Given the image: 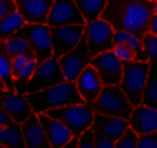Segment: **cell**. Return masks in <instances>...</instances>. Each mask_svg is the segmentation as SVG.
I'll return each instance as SVG.
<instances>
[{"label": "cell", "instance_id": "1", "mask_svg": "<svg viewBox=\"0 0 157 148\" xmlns=\"http://www.w3.org/2000/svg\"><path fill=\"white\" fill-rule=\"evenodd\" d=\"M154 15V2L150 0H108L102 18L115 29L132 31L143 37L148 31V22Z\"/></svg>", "mask_w": 157, "mask_h": 148}, {"label": "cell", "instance_id": "2", "mask_svg": "<svg viewBox=\"0 0 157 148\" xmlns=\"http://www.w3.org/2000/svg\"><path fill=\"white\" fill-rule=\"evenodd\" d=\"M28 99H29L31 108L35 113H44V111H49L53 108L84 103L82 95L77 90V84L71 80H66V79H62V80H59L53 86H48L44 90L28 93Z\"/></svg>", "mask_w": 157, "mask_h": 148}, {"label": "cell", "instance_id": "3", "mask_svg": "<svg viewBox=\"0 0 157 148\" xmlns=\"http://www.w3.org/2000/svg\"><path fill=\"white\" fill-rule=\"evenodd\" d=\"M91 108H93L95 113H106V115H115V117L128 119L132 115L133 104L124 95L121 84H104L99 97L91 104Z\"/></svg>", "mask_w": 157, "mask_h": 148}, {"label": "cell", "instance_id": "4", "mask_svg": "<svg viewBox=\"0 0 157 148\" xmlns=\"http://www.w3.org/2000/svg\"><path fill=\"white\" fill-rule=\"evenodd\" d=\"M148 70H150L148 60H132V62L124 64L122 79L119 84L133 106L143 103V92H144V86L148 80Z\"/></svg>", "mask_w": 157, "mask_h": 148}, {"label": "cell", "instance_id": "5", "mask_svg": "<svg viewBox=\"0 0 157 148\" xmlns=\"http://www.w3.org/2000/svg\"><path fill=\"white\" fill-rule=\"evenodd\" d=\"M49 113L51 117L62 121L73 135H80L84 130L91 128V123H93V117H95V111L90 104L86 103H78V104H68V106H60V108H53V110L46 111Z\"/></svg>", "mask_w": 157, "mask_h": 148}, {"label": "cell", "instance_id": "6", "mask_svg": "<svg viewBox=\"0 0 157 148\" xmlns=\"http://www.w3.org/2000/svg\"><path fill=\"white\" fill-rule=\"evenodd\" d=\"M62 79H64V77H62V70H60L59 57H57V55H51V57L46 59V60H39V66H37L33 77H31L28 82L17 86L15 90L28 95V93L44 90V88H48V86H53L55 82H59V80H62Z\"/></svg>", "mask_w": 157, "mask_h": 148}, {"label": "cell", "instance_id": "7", "mask_svg": "<svg viewBox=\"0 0 157 148\" xmlns=\"http://www.w3.org/2000/svg\"><path fill=\"white\" fill-rule=\"evenodd\" d=\"M18 35L26 38L37 57V60H46L53 55V40H51V28L48 24H31L26 22Z\"/></svg>", "mask_w": 157, "mask_h": 148}, {"label": "cell", "instance_id": "8", "mask_svg": "<svg viewBox=\"0 0 157 148\" xmlns=\"http://www.w3.org/2000/svg\"><path fill=\"white\" fill-rule=\"evenodd\" d=\"M91 57L93 55H91V51L88 48V42H86V37H84L75 49H71V51H68V53H64V55L59 57L62 77L66 80L75 82L78 75L91 64Z\"/></svg>", "mask_w": 157, "mask_h": 148}, {"label": "cell", "instance_id": "9", "mask_svg": "<svg viewBox=\"0 0 157 148\" xmlns=\"http://www.w3.org/2000/svg\"><path fill=\"white\" fill-rule=\"evenodd\" d=\"M113 31H115V28L102 17L86 24L84 37H86V42H88V48H90L91 55H97L101 51H106V49L113 48Z\"/></svg>", "mask_w": 157, "mask_h": 148}, {"label": "cell", "instance_id": "10", "mask_svg": "<svg viewBox=\"0 0 157 148\" xmlns=\"http://www.w3.org/2000/svg\"><path fill=\"white\" fill-rule=\"evenodd\" d=\"M51 28V26H49ZM86 24H70V26H53L51 40H53V55L60 57L71 49H75L84 38Z\"/></svg>", "mask_w": 157, "mask_h": 148}, {"label": "cell", "instance_id": "11", "mask_svg": "<svg viewBox=\"0 0 157 148\" xmlns=\"http://www.w3.org/2000/svg\"><path fill=\"white\" fill-rule=\"evenodd\" d=\"M91 66L97 70L104 84H119L124 72V62L113 53V49L101 51L91 57Z\"/></svg>", "mask_w": 157, "mask_h": 148}, {"label": "cell", "instance_id": "12", "mask_svg": "<svg viewBox=\"0 0 157 148\" xmlns=\"http://www.w3.org/2000/svg\"><path fill=\"white\" fill-rule=\"evenodd\" d=\"M70 24H86L75 0H53L48 26H70Z\"/></svg>", "mask_w": 157, "mask_h": 148}, {"label": "cell", "instance_id": "13", "mask_svg": "<svg viewBox=\"0 0 157 148\" xmlns=\"http://www.w3.org/2000/svg\"><path fill=\"white\" fill-rule=\"evenodd\" d=\"M0 104L9 113V117L15 123H18V124H22L29 115L35 113L33 108H31V103H29L28 95L20 93L17 90H4V93L0 97Z\"/></svg>", "mask_w": 157, "mask_h": 148}, {"label": "cell", "instance_id": "14", "mask_svg": "<svg viewBox=\"0 0 157 148\" xmlns=\"http://www.w3.org/2000/svg\"><path fill=\"white\" fill-rule=\"evenodd\" d=\"M44 126V132H46V137H48V143L49 146H55V148H60V146H66L70 143V139L73 137L71 130L59 119L51 117L49 113H37Z\"/></svg>", "mask_w": 157, "mask_h": 148}, {"label": "cell", "instance_id": "15", "mask_svg": "<svg viewBox=\"0 0 157 148\" xmlns=\"http://www.w3.org/2000/svg\"><path fill=\"white\" fill-rule=\"evenodd\" d=\"M75 84H77V90H78V93L82 95L84 103L90 104V106L95 103V99L99 97V93H101V90H102V86H104L101 75L97 73V70H95L91 64L77 77Z\"/></svg>", "mask_w": 157, "mask_h": 148}, {"label": "cell", "instance_id": "16", "mask_svg": "<svg viewBox=\"0 0 157 148\" xmlns=\"http://www.w3.org/2000/svg\"><path fill=\"white\" fill-rule=\"evenodd\" d=\"M130 128H133L139 135L141 134H154L157 132V108L146 106V104H137L133 106L132 115L128 117Z\"/></svg>", "mask_w": 157, "mask_h": 148}, {"label": "cell", "instance_id": "17", "mask_svg": "<svg viewBox=\"0 0 157 148\" xmlns=\"http://www.w3.org/2000/svg\"><path fill=\"white\" fill-rule=\"evenodd\" d=\"M91 128L97 134H102V135L117 141L119 137L130 128V123H128V119H122V117L106 115V113H95L93 123H91Z\"/></svg>", "mask_w": 157, "mask_h": 148}, {"label": "cell", "instance_id": "18", "mask_svg": "<svg viewBox=\"0 0 157 148\" xmlns=\"http://www.w3.org/2000/svg\"><path fill=\"white\" fill-rule=\"evenodd\" d=\"M51 4L53 0H17V9L26 22L48 24Z\"/></svg>", "mask_w": 157, "mask_h": 148}, {"label": "cell", "instance_id": "19", "mask_svg": "<svg viewBox=\"0 0 157 148\" xmlns=\"http://www.w3.org/2000/svg\"><path fill=\"white\" fill-rule=\"evenodd\" d=\"M20 126H22V132H24L26 146H29V148H46V146H49L48 137H46V132H44V126H42V123H40V119H39L37 113L29 115Z\"/></svg>", "mask_w": 157, "mask_h": 148}, {"label": "cell", "instance_id": "20", "mask_svg": "<svg viewBox=\"0 0 157 148\" xmlns=\"http://www.w3.org/2000/svg\"><path fill=\"white\" fill-rule=\"evenodd\" d=\"M0 146L6 148H22L26 146V139H24V132L22 126L18 123H11L4 128H0Z\"/></svg>", "mask_w": 157, "mask_h": 148}, {"label": "cell", "instance_id": "21", "mask_svg": "<svg viewBox=\"0 0 157 148\" xmlns=\"http://www.w3.org/2000/svg\"><path fill=\"white\" fill-rule=\"evenodd\" d=\"M24 24H26V20H24V17L18 13V9L7 13L6 17H2V18H0V42H4V40H7L9 37L17 35L18 29H20Z\"/></svg>", "mask_w": 157, "mask_h": 148}, {"label": "cell", "instance_id": "22", "mask_svg": "<svg viewBox=\"0 0 157 148\" xmlns=\"http://www.w3.org/2000/svg\"><path fill=\"white\" fill-rule=\"evenodd\" d=\"M143 104L157 108V62H150L148 80L143 92Z\"/></svg>", "mask_w": 157, "mask_h": 148}, {"label": "cell", "instance_id": "23", "mask_svg": "<svg viewBox=\"0 0 157 148\" xmlns=\"http://www.w3.org/2000/svg\"><path fill=\"white\" fill-rule=\"evenodd\" d=\"M0 80L4 82L6 90H15V75L11 68V55L7 53L4 42H0Z\"/></svg>", "mask_w": 157, "mask_h": 148}, {"label": "cell", "instance_id": "24", "mask_svg": "<svg viewBox=\"0 0 157 148\" xmlns=\"http://www.w3.org/2000/svg\"><path fill=\"white\" fill-rule=\"evenodd\" d=\"M75 4L78 6L80 13L86 20V24H88V22H91V20H95L102 15L108 0H75Z\"/></svg>", "mask_w": 157, "mask_h": 148}, {"label": "cell", "instance_id": "25", "mask_svg": "<svg viewBox=\"0 0 157 148\" xmlns=\"http://www.w3.org/2000/svg\"><path fill=\"white\" fill-rule=\"evenodd\" d=\"M4 46H6V49H7V53H9L11 57H17V55H20V53H29V51H33L31 46H29V42L22 37V35H18V33L13 35V37H9L7 40H4Z\"/></svg>", "mask_w": 157, "mask_h": 148}, {"label": "cell", "instance_id": "26", "mask_svg": "<svg viewBox=\"0 0 157 148\" xmlns=\"http://www.w3.org/2000/svg\"><path fill=\"white\" fill-rule=\"evenodd\" d=\"M143 51L148 59V62H157V35L146 31L143 35Z\"/></svg>", "mask_w": 157, "mask_h": 148}, {"label": "cell", "instance_id": "27", "mask_svg": "<svg viewBox=\"0 0 157 148\" xmlns=\"http://www.w3.org/2000/svg\"><path fill=\"white\" fill-rule=\"evenodd\" d=\"M37 66H39V60H37V57L33 55V57L24 64V68L17 73V77H15V88L20 86V84H24V82H28V80L33 77L35 70H37Z\"/></svg>", "mask_w": 157, "mask_h": 148}, {"label": "cell", "instance_id": "28", "mask_svg": "<svg viewBox=\"0 0 157 148\" xmlns=\"http://www.w3.org/2000/svg\"><path fill=\"white\" fill-rule=\"evenodd\" d=\"M137 145H139V134L133 128H128L115 141V148H137Z\"/></svg>", "mask_w": 157, "mask_h": 148}, {"label": "cell", "instance_id": "29", "mask_svg": "<svg viewBox=\"0 0 157 148\" xmlns=\"http://www.w3.org/2000/svg\"><path fill=\"white\" fill-rule=\"evenodd\" d=\"M113 53L117 55L119 59L126 64V62H132V60H135V51L132 49V48H128V46H124V44H113Z\"/></svg>", "mask_w": 157, "mask_h": 148}, {"label": "cell", "instance_id": "30", "mask_svg": "<svg viewBox=\"0 0 157 148\" xmlns=\"http://www.w3.org/2000/svg\"><path fill=\"white\" fill-rule=\"evenodd\" d=\"M78 148H95V130L88 128L78 135Z\"/></svg>", "mask_w": 157, "mask_h": 148}, {"label": "cell", "instance_id": "31", "mask_svg": "<svg viewBox=\"0 0 157 148\" xmlns=\"http://www.w3.org/2000/svg\"><path fill=\"white\" fill-rule=\"evenodd\" d=\"M137 148H157V132H154V134H141Z\"/></svg>", "mask_w": 157, "mask_h": 148}, {"label": "cell", "instance_id": "32", "mask_svg": "<svg viewBox=\"0 0 157 148\" xmlns=\"http://www.w3.org/2000/svg\"><path fill=\"white\" fill-rule=\"evenodd\" d=\"M95 148H115V141L95 132Z\"/></svg>", "mask_w": 157, "mask_h": 148}, {"label": "cell", "instance_id": "33", "mask_svg": "<svg viewBox=\"0 0 157 148\" xmlns=\"http://www.w3.org/2000/svg\"><path fill=\"white\" fill-rule=\"evenodd\" d=\"M11 11H17V0H0V18Z\"/></svg>", "mask_w": 157, "mask_h": 148}, {"label": "cell", "instance_id": "34", "mask_svg": "<svg viewBox=\"0 0 157 148\" xmlns=\"http://www.w3.org/2000/svg\"><path fill=\"white\" fill-rule=\"evenodd\" d=\"M13 123V119L9 117V113L4 110V106L0 104V128H4V126H7V124H11Z\"/></svg>", "mask_w": 157, "mask_h": 148}, {"label": "cell", "instance_id": "35", "mask_svg": "<svg viewBox=\"0 0 157 148\" xmlns=\"http://www.w3.org/2000/svg\"><path fill=\"white\" fill-rule=\"evenodd\" d=\"M148 31H150V33H154V35H157V15H155V13L152 15L150 22H148Z\"/></svg>", "mask_w": 157, "mask_h": 148}, {"label": "cell", "instance_id": "36", "mask_svg": "<svg viewBox=\"0 0 157 148\" xmlns=\"http://www.w3.org/2000/svg\"><path fill=\"white\" fill-rule=\"evenodd\" d=\"M154 13H155V15H157V0H155V2H154Z\"/></svg>", "mask_w": 157, "mask_h": 148}, {"label": "cell", "instance_id": "37", "mask_svg": "<svg viewBox=\"0 0 157 148\" xmlns=\"http://www.w3.org/2000/svg\"><path fill=\"white\" fill-rule=\"evenodd\" d=\"M0 88H4V90H6V86H4V82H2V80H0Z\"/></svg>", "mask_w": 157, "mask_h": 148}, {"label": "cell", "instance_id": "38", "mask_svg": "<svg viewBox=\"0 0 157 148\" xmlns=\"http://www.w3.org/2000/svg\"><path fill=\"white\" fill-rule=\"evenodd\" d=\"M2 93H4V88H0V97H2Z\"/></svg>", "mask_w": 157, "mask_h": 148}, {"label": "cell", "instance_id": "39", "mask_svg": "<svg viewBox=\"0 0 157 148\" xmlns=\"http://www.w3.org/2000/svg\"><path fill=\"white\" fill-rule=\"evenodd\" d=\"M150 2H155V0H150Z\"/></svg>", "mask_w": 157, "mask_h": 148}]
</instances>
